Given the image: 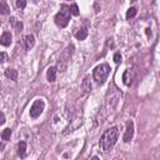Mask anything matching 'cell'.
<instances>
[{
    "label": "cell",
    "instance_id": "e0dca14e",
    "mask_svg": "<svg viewBox=\"0 0 160 160\" xmlns=\"http://www.w3.org/2000/svg\"><path fill=\"white\" fill-rule=\"evenodd\" d=\"M10 136H11V129L7 128L5 130H3L1 133V139L3 140H10Z\"/></svg>",
    "mask_w": 160,
    "mask_h": 160
},
{
    "label": "cell",
    "instance_id": "52a82bcc",
    "mask_svg": "<svg viewBox=\"0 0 160 160\" xmlns=\"http://www.w3.org/2000/svg\"><path fill=\"white\" fill-rule=\"evenodd\" d=\"M34 44H35V38H34L33 34H29L24 38V46H25L26 50H30L34 46Z\"/></svg>",
    "mask_w": 160,
    "mask_h": 160
},
{
    "label": "cell",
    "instance_id": "7c38bea8",
    "mask_svg": "<svg viewBox=\"0 0 160 160\" xmlns=\"http://www.w3.org/2000/svg\"><path fill=\"white\" fill-rule=\"evenodd\" d=\"M81 88L83 90H84L85 93H89L91 90V83H90V76H85L84 80H83V84H81Z\"/></svg>",
    "mask_w": 160,
    "mask_h": 160
},
{
    "label": "cell",
    "instance_id": "3957f363",
    "mask_svg": "<svg viewBox=\"0 0 160 160\" xmlns=\"http://www.w3.org/2000/svg\"><path fill=\"white\" fill-rule=\"evenodd\" d=\"M73 53H74V45L70 44L66 49H65L60 56H59V60H58V68L56 70H59V72H65V69H66L68 66V64H69V60H70V58H72L73 55Z\"/></svg>",
    "mask_w": 160,
    "mask_h": 160
},
{
    "label": "cell",
    "instance_id": "ac0fdd59",
    "mask_svg": "<svg viewBox=\"0 0 160 160\" xmlns=\"http://www.w3.org/2000/svg\"><path fill=\"white\" fill-rule=\"evenodd\" d=\"M69 11H70V14H72V15L78 16V15H79V8H78V5L73 4L72 7H69Z\"/></svg>",
    "mask_w": 160,
    "mask_h": 160
},
{
    "label": "cell",
    "instance_id": "4fadbf2b",
    "mask_svg": "<svg viewBox=\"0 0 160 160\" xmlns=\"http://www.w3.org/2000/svg\"><path fill=\"white\" fill-rule=\"evenodd\" d=\"M123 81H124V84L125 85H132V81H133V76L130 75V69H128V70H125L124 72V74H123Z\"/></svg>",
    "mask_w": 160,
    "mask_h": 160
},
{
    "label": "cell",
    "instance_id": "7a4b0ae2",
    "mask_svg": "<svg viewBox=\"0 0 160 160\" xmlns=\"http://www.w3.org/2000/svg\"><path fill=\"white\" fill-rule=\"evenodd\" d=\"M110 66L108 64H100L98 66L94 69L93 72V76H94V80H95L98 84H104L105 80L108 79V76L110 74Z\"/></svg>",
    "mask_w": 160,
    "mask_h": 160
},
{
    "label": "cell",
    "instance_id": "9a60e30c",
    "mask_svg": "<svg viewBox=\"0 0 160 160\" xmlns=\"http://www.w3.org/2000/svg\"><path fill=\"white\" fill-rule=\"evenodd\" d=\"M5 76H7L8 79H10V80H16L18 79V72L15 69H7L5 70Z\"/></svg>",
    "mask_w": 160,
    "mask_h": 160
},
{
    "label": "cell",
    "instance_id": "9c48e42d",
    "mask_svg": "<svg viewBox=\"0 0 160 160\" xmlns=\"http://www.w3.org/2000/svg\"><path fill=\"white\" fill-rule=\"evenodd\" d=\"M56 68L55 66H50L48 69V72H46V78H48V80L50 83H54L56 80Z\"/></svg>",
    "mask_w": 160,
    "mask_h": 160
},
{
    "label": "cell",
    "instance_id": "ba28073f",
    "mask_svg": "<svg viewBox=\"0 0 160 160\" xmlns=\"http://www.w3.org/2000/svg\"><path fill=\"white\" fill-rule=\"evenodd\" d=\"M0 44L3 46H9L11 44V34L9 31H5L1 37H0Z\"/></svg>",
    "mask_w": 160,
    "mask_h": 160
},
{
    "label": "cell",
    "instance_id": "5bb4252c",
    "mask_svg": "<svg viewBox=\"0 0 160 160\" xmlns=\"http://www.w3.org/2000/svg\"><path fill=\"white\" fill-rule=\"evenodd\" d=\"M0 14H1V15H9L10 14L9 5L7 4V1H4V0L0 1Z\"/></svg>",
    "mask_w": 160,
    "mask_h": 160
},
{
    "label": "cell",
    "instance_id": "277c9868",
    "mask_svg": "<svg viewBox=\"0 0 160 160\" xmlns=\"http://www.w3.org/2000/svg\"><path fill=\"white\" fill-rule=\"evenodd\" d=\"M70 21V11L69 7L66 5H61V10L55 15V24L59 28H65Z\"/></svg>",
    "mask_w": 160,
    "mask_h": 160
},
{
    "label": "cell",
    "instance_id": "5b68a950",
    "mask_svg": "<svg viewBox=\"0 0 160 160\" xmlns=\"http://www.w3.org/2000/svg\"><path fill=\"white\" fill-rule=\"evenodd\" d=\"M44 109H45V103L43 102V100L41 99L35 100L31 105V108H30V116L33 118V119H37V118H39L41 115V113L44 111Z\"/></svg>",
    "mask_w": 160,
    "mask_h": 160
},
{
    "label": "cell",
    "instance_id": "8fae6325",
    "mask_svg": "<svg viewBox=\"0 0 160 160\" xmlns=\"http://www.w3.org/2000/svg\"><path fill=\"white\" fill-rule=\"evenodd\" d=\"M10 25L13 26V29H15L16 31H21L23 30V23L20 20L15 19V18H10Z\"/></svg>",
    "mask_w": 160,
    "mask_h": 160
},
{
    "label": "cell",
    "instance_id": "2e32d148",
    "mask_svg": "<svg viewBox=\"0 0 160 160\" xmlns=\"http://www.w3.org/2000/svg\"><path fill=\"white\" fill-rule=\"evenodd\" d=\"M86 37H88V30L86 29H80V30L76 31V34H75V38L78 40H84V39H86Z\"/></svg>",
    "mask_w": 160,
    "mask_h": 160
},
{
    "label": "cell",
    "instance_id": "ffe728a7",
    "mask_svg": "<svg viewBox=\"0 0 160 160\" xmlns=\"http://www.w3.org/2000/svg\"><path fill=\"white\" fill-rule=\"evenodd\" d=\"M16 7L18 9H24L26 7V0H16Z\"/></svg>",
    "mask_w": 160,
    "mask_h": 160
},
{
    "label": "cell",
    "instance_id": "30bf717a",
    "mask_svg": "<svg viewBox=\"0 0 160 160\" xmlns=\"http://www.w3.org/2000/svg\"><path fill=\"white\" fill-rule=\"evenodd\" d=\"M18 155L20 158H24L26 155V143L25 141H19V144H18Z\"/></svg>",
    "mask_w": 160,
    "mask_h": 160
},
{
    "label": "cell",
    "instance_id": "6da1fadb",
    "mask_svg": "<svg viewBox=\"0 0 160 160\" xmlns=\"http://www.w3.org/2000/svg\"><path fill=\"white\" fill-rule=\"evenodd\" d=\"M118 136H119V128L118 126L108 129L103 134L102 138H100V143H99L100 150H102L103 153H108L111 148L115 145L116 140H118Z\"/></svg>",
    "mask_w": 160,
    "mask_h": 160
},
{
    "label": "cell",
    "instance_id": "8992f818",
    "mask_svg": "<svg viewBox=\"0 0 160 160\" xmlns=\"http://www.w3.org/2000/svg\"><path fill=\"white\" fill-rule=\"evenodd\" d=\"M133 135H134V124H133V121H129L126 124V130H125V134H124V138H123L124 141L129 143L133 139Z\"/></svg>",
    "mask_w": 160,
    "mask_h": 160
},
{
    "label": "cell",
    "instance_id": "7402d4cb",
    "mask_svg": "<svg viewBox=\"0 0 160 160\" xmlns=\"http://www.w3.org/2000/svg\"><path fill=\"white\" fill-rule=\"evenodd\" d=\"M114 61H115L116 64L121 63V55L119 54V53H115V55H114Z\"/></svg>",
    "mask_w": 160,
    "mask_h": 160
},
{
    "label": "cell",
    "instance_id": "603a6c76",
    "mask_svg": "<svg viewBox=\"0 0 160 160\" xmlns=\"http://www.w3.org/2000/svg\"><path fill=\"white\" fill-rule=\"evenodd\" d=\"M4 123H5V115H4V113L0 111V125H3Z\"/></svg>",
    "mask_w": 160,
    "mask_h": 160
},
{
    "label": "cell",
    "instance_id": "d6986e66",
    "mask_svg": "<svg viewBox=\"0 0 160 160\" xmlns=\"http://www.w3.org/2000/svg\"><path fill=\"white\" fill-rule=\"evenodd\" d=\"M136 8H129L128 9V11H126V19H130V18H134L135 15H136Z\"/></svg>",
    "mask_w": 160,
    "mask_h": 160
},
{
    "label": "cell",
    "instance_id": "cb8c5ba5",
    "mask_svg": "<svg viewBox=\"0 0 160 160\" xmlns=\"http://www.w3.org/2000/svg\"><path fill=\"white\" fill-rule=\"evenodd\" d=\"M4 149H5V145H4V143H0V153H1Z\"/></svg>",
    "mask_w": 160,
    "mask_h": 160
},
{
    "label": "cell",
    "instance_id": "44dd1931",
    "mask_svg": "<svg viewBox=\"0 0 160 160\" xmlns=\"http://www.w3.org/2000/svg\"><path fill=\"white\" fill-rule=\"evenodd\" d=\"M7 60H8V55H7V53L1 51V53H0V63H5Z\"/></svg>",
    "mask_w": 160,
    "mask_h": 160
}]
</instances>
